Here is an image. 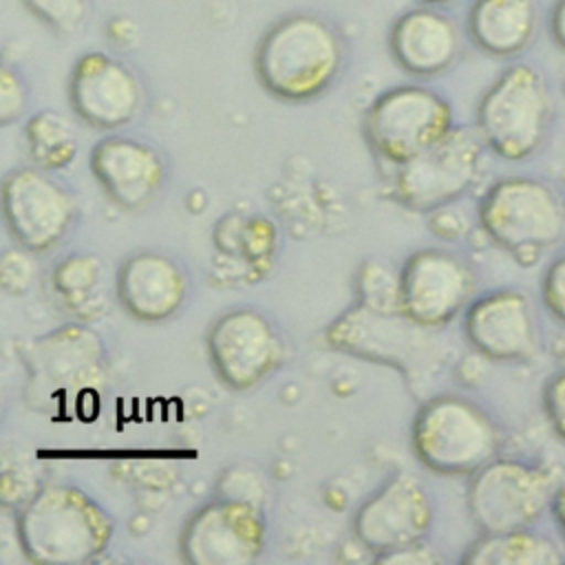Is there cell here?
<instances>
[{"mask_svg": "<svg viewBox=\"0 0 565 565\" xmlns=\"http://www.w3.org/2000/svg\"><path fill=\"white\" fill-rule=\"evenodd\" d=\"M344 60V40L329 20L294 11L263 31L254 51V73L271 97L302 104L331 88Z\"/></svg>", "mask_w": 565, "mask_h": 565, "instance_id": "6da1fadb", "label": "cell"}, {"mask_svg": "<svg viewBox=\"0 0 565 565\" xmlns=\"http://www.w3.org/2000/svg\"><path fill=\"white\" fill-rule=\"evenodd\" d=\"M115 534L110 512L86 490L51 483L18 510L15 536L26 561L38 565H82L99 558Z\"/></svg>", "mask_w": 565, "mask_h": 565, "instance_id": "7a4b0ae2", "label": "cell"}, {"mask_svg": "<svg viewBox=\"0 0 565 565\" xmlns=\"http://www.w3.org/2000/svg\"><path fill=\"white\" fill-rule=\"evenodd\" d=\"M22 362L29 404L57 417L95 402L108 371L106 347L84 322H68L33 338L22 351Z\"/></svg>", "mask_w": 565, "mask_h": 565, "instance_id": "3957f363", "label": "cell"}, {"mask_svg": "<svg viewBox=\"0 0 565 565\" xmlns=\"http://www.w3.org/2000/svg\"><path fill=\"white\" fill-rule=\"evenodd\" d=\"M552 99L543 73L514 62L499 73L477 104V132L499 159L527 161L550 130Z\"/></svg>", "mask_w": 565, "mask_h": 565, "instance_id": "277c9868", "label": "cell"}, {"mask_svg": "<svg viewBox=\"0 0 565 565\" xmlns=\"http://www.w3.org/2000/svg\"><path fill=\"white\" fill-rule=\"evenodd\" d=\"M501 433L494 419L472 399L435 395L411 424V446L419 463L437 475L470 477L497 457Z\"/></svg>", "mask_w": 565, "mask_h": 565, "instance_id": "5b68a950", "label": "cell"}, {"mask_svg": "<svg viewBox=\"0 0 565 565\" xmlns=\"http://www.w3.org/2000/svg\"><path fill=\"white\" fill-rule=\"evenodd\" d=\"M479 225L501 249L527 263L561 243L565 207L558 194L534 177H505L479 201Z\"/></svg>", "mask_w": 565, "mask_h": 565, "instance_id": "8992f818", "label": "cell"}, {"mask_svg": "<svg viewBox=\"0 0 565 565\" xmlns=\"http://www.w3.org/2000/svg\"><path fill=\"white\" fill-rule=\"evenodd\" d=\"M455 128L450 102L422 84L380 93L362 115V135L373 154L391 166L417 157Z\"/></svg>", "mask_w": 565, "mask_h": 565, "instance_id": "52a82bcc", "label": "cell"}, {"mask_svg": "<svg viewBox=\"0 0 565 565\" xmlns=\"http://www.w3.org/2000/svg\"><path fill=\"white\" fill-rule=\"evenodd\" d=\"M554 477L530 461L492 457L470 475L466 505L479 532L532 527L552 503Z\"/></svg>", "mask_w": 565, "mask_h": 565, "instance_id": "ba28073f", "label": "cell"}, {"mask_svg": "<svg viewBox=\"0 0 565 565\" xmlns=\"http://www.w3.org/2000/svg\"><path fill=\"white\" fill-rule=\"evenodd\" d=\"M75 194L49 170L18 166L0 181V216L15 245L46 254L57 247L77 221Z\"/></svg>", "mask_w": 565, "mask_h": 565, "instance_id": "9c48e42d", "label": "cell"}, {"mask_svg": "<svg viewBox=\"0 0 565 565\" xmlns=\"http://www.w3.org/2000/svg\"><path fill=\"white\" fill-rule=\"evenodd\" d=\"M483 141L477 130L455 126L437 143L395 166L393 199L411 212H435L466 194L481 168Z\"/></svg>", "mask_w": 565, "mask_h": 565, "instance_id": "30bf717a", "label": "cell"}, {"mask_svg": "<svg viewBox=\"0 0 565 565\" xmlns=\"http://www.w3.org/2000/svg\"><path fill=\"white\" fill-rule=\"evenodd\" d=\"M205 351L218 382L230 391H249L285 360V340L276 324L254 307H234L214 318Z\"/></svg>", "mask_w": 565, "mask_h": 565, "instance_id": "8fae6325", "label": "cell"}, {"mask_svg": "<svg viewBox=\"0 0 565 565\" xmlns=\"http://www.w3.org/2000/svg\"><path fill=\"white\" fill-rule=\"evenodd\" d=\"M267 525L256 501L221 494L196 508L179 534L190 565H249L265 550Z\"/></svg>", "mask_w": 565, "mask_h": 565, "instance_id": "7c38bea8", "label": "cell"}, {"mask_svg": "<svg viewBox=\"0 0 565 565\" xmlns=\"http://www.w3.org/2000/svg\"><path fill=\"white\" fill-rule=\"evenodd\" d=\"M472 296L475 274L470 265L448 249H417L397 271L399 313L422 329L452 322Z\"/></svg>", "mask_w": 565, "mask_h": 565, "instance_id": "4fadbf2b", "label": "cell"}, {"mask_svg": "<svg viewBox=\"0 0 565 565\" xmlns=\"http://www.w3.org/2000/svg\"><path fill=\"white\" fill-rule=\"evenodd\" d=\"M68 104L82 124L115 132L141 115L146 90L126 62L104 51H86L71 68Z\"/></svg>", "mask_w": 565, "mask_h": 565, "instance_id": "5bb4252c", "label": "cell"}, {"mask_svg": "<svg viewBox=\"0 0 565 565\" xmlns=\"http://www.w3.org/2000/svg\"><path fill=\"white\" fill-rule=\"evenodd\" d=\"M435 508L428 490L408 472L388 477L353 516L358 543L375 558L419 543L430 532Z\"/></svg>", "mask_w": 565, "mask_h": 565, "instance_id": "9a60e30c", "label": "cell"}, {"mask_svg": "<svg viewBox=\"0 0 565 565\" xmlns=\"http://www.w3.org/2000/svg\"><path fill=\"white\" fill-rule=\"evenodd\" d=\"M115 298L137 322L174 318L188 302L190 276L172 254L143 247L124 256L115 269Z\"/></svg>", "mask_w": 565, "mask_h": 565, "instance_id": "2e32d148", "label": "cell"}, {"mask_svg": "<svg viewBox=\"0 0 565 565\" xmlns=\"http://www.w3.org/2000/svg\"><path fill=\"white\" fill-rule=\"evenodd\" d=\"M463 335L488 360L532 358L539 349V324L530 296L519 289H494L472 298L463 309Z\"/></svg>", "mask_w": 565, "mask_h": 565, "instance_id": "e0dca14e", "label": "cell"}, {"mask_svg": "<svg viewBox=\"0 0 565 565\" xmlns=\"http://www.w3.org/2000/svg\"><path fill=\"white\" fill-rule=\"evenodd\" d=\"M88 166L104 194L124 210H143L168 179V166L157 146L117 132L90 148Z\"/></svg>", "mask_w": 565, "mask_h": 565, "instance_id": "ac0fdd59", "label": "cell"}, {"mask_svg": "<svg viewBox=\"0 0 565 565\" xmlns=\"http://www.w3.org/2000/svg\"><path fill=\"white\" fill-rule=\"evenodd\" d=\"M461 29L439 7H413L399 13L388 31V53L408 75L435 77L461 55Z\"/></svg>", "mask_w": 565, "mask_h": 565, "instance_id": "d6986e66", "label": "cell"}, {"mask_svg": "<svg viewBox=\"0 0 565 565\" xmlns=\"http://www.w3.org/2000/svg\"><path fill=\"white\" fill-rule=\"evenodd\" d=\"M536 0H472L466 15L470 42L497 60L523 53L536 33Z\"/></svg>", "mask_w": 565, "mask_h": 565, "instance_id": "ffe728a7", "label": "cell"}, {"mask_svg": "<svg viewBox=\"0 0 565 565\" xmlns=\"http://www.w3.org/2000/svg\"><path fill=\"white\" fill-rule=\"evenodd\" d=\"M51 289L77 322L97 318L106 309L102 258L93 252L66 254L51 271Z\"/></svg>", "mask_w": 565, "mask_h": 565, "instance_id": "44dd1931", "label": "cell"}, {"mask_svg": "<svg viewBox=\"0 0 565 565\" xmlns=\"http://www.w3.org/2000/svg\"><path fill=\"white\" fill-rule=\"evenodd\" d=\"M461 563L561 565L565 563V552L550 536L532 532L530 527H519V530H505V532H481V536L466 547Z\"/></svg>", "mask_w": 565, "mask_h": 565, "instance_id": "7402d4cb", "label": "cell"}, {"mask_svg": "<svg viewBox=\"0 0 565 565\" xmlns=\"http://www.w3.org/2000/svg\"><path fill=\"white\" fill-rule=\"evenodd\" d=\"M24 141L33 166L57 172L68 168L79 152V137L71 119L53 108H40L26 117Z\"/></svg>", "mask_w": 565, "mask_h": 565, "instance_id": "603a6c76", "label": "cell"}, {"mask_svg": "<svg viewBox=\"0 0 565 565\" xmlns=\"http://www.w3.org/2000/svg\"><path fill=\"white\" fill-rule=\"evenodd\" d=\"M358 302L375 313H399L397 274L382 263H366L358 271Z\"/></svg>", "mask_w": 565, "mask_h": 565, "instance_id": "cb8c5ba5", "label": "cell"}, {"mask_svg": "<svg viewBox=\"0 0 565 565\" xmlns=\"http://www.w3.org/2000/svg\"><path fill=\"white\" fill-rule=\"evenodd\" d=\"M33 18H38L46 29L57 35L77 33L88 13L90 0H22Z\"/></svg>", "mask_w": 565, "mask_h": 565, "instance_id": "d4e9b609", "label": "cell"}, {"mask_svg": "<svg viewBox=\"0 0 565 565\" xmlns=\"http://www.w3.org/2000/svg\"><path fill=\"white\" fill-rule=\"evenodd\" d=\"M38 254L13 245L0 249V289L11 296H24L38 280Z\"/></svg>", "mask_w": 565, "mask_h": 565, "instance_id": "484cf974", "label": "cell"}, {"mask_svg": "<svg viewBox=\"0 0 565 565\" xmlns=\"http://www.w3.org/2000/svg\"><path fill=\"white\" fill-rule=\"evenodd\" d=\"M29 86L22 73L0 60V128L20 121L29 110Z\"/></svg>", "mask_w": 565, "mask_h": 565, "instance_id": "4316f807", "label": "cell"}, {"mask_svg": "<svg viewBox=\"0 0 565 565\" xmlns=\"http://www.w3.org/2000/svg\"><path fill=\"white\" fill-rule=\"evenodd\" d=\"M541 298L554 320L565 324V254L556 256L543 274Z\"/></svg>", "mask_w": 565, "mask_h": 565, "instance_id": "83f0119b", "label": "cell"}, {"mask_svg": "<svg viewBox=\"0 0 565 565\" xmlns=\"http://www.w3.org/2000/svg\"><path fill=\"white\" fill-rule=\"evenodd\" d=\"M543 411L552 430L565 441V371L550 375L543 384Z\"/></svg>", "mask_w": 565, "mask_h": 565, "instance_id": "f1b7e54d", "label": "cell"}, {"mask_svg": "<svg viewBox=\"0 0 565 565\" xmlns=\"http://www.w3.org/2000/svg\"><path fill=\"white\" fill-rule=\"evenodd\" d=\"M375 561H382V563H422V565H428V563H435L439 561V556L424 545V541L419 543H413V545H406L402 550H395V552H388Z\"/></svg>", "mask_w": 565, "mask_h": 565, "instance_id": "f546056e", "label": "cell"}, {"mask_svg": "<svg viewBox=\"0 0 565 565\" xmlns=\"http://www.w3.org/2000/svg\"><path fill=\"white\" fill-rule=\"evenodd\" d=\"M547 26H550L552 42L565 53V0H554L550 9Z\"/></svg>", "mask_w": 565, "mask_h": 565, "instance_id": "4dcf8cb0", "label": "cell"}, {"mask_svg": "<svg viewBox=\"0 0 565 565\" xmlns=\"http://www.w3.org/2000/svg\"><path fill=\"white\" fill-rule=\"evenodd\" d=\"M550 510H552L554 521H556V525L561 527V534H563V539H565V481L556 486L554 497H552V503H550Z\"/></svg>", "mask_w": 565, "mask_h": 565, "instance_id": "1f68e13d", "label": "cell"}, {"mask_svg": "<svg viewBox=\"0 0 565 565\" xmlns=\"http://www.w3.org/2000/svg\"><path fill=\"white\" fill-rule=\"evenodd\" d=\"M422 4H428V7H446V4H455L459 0H419Z\"/></svg>", "mask_w": 565, "mask_h": 565, "instance_id": "d6a6232c", "label": "cell"}, {"mask_svg": "<svg viewBox=\"0 0 565 565\" xmlns=\"http://www.w3.org/2000/svg\"><path fill=\"white\" fill-rule=\"evenodd\" d=\"M0 413H2V393H0Z\"/></svg>", "mask_w": 565, "mask_h": 565, "instance_id": "836d02e7", "label": "cell"}]
</instances>
